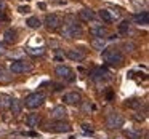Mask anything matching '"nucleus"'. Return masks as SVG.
Masks as SVG:
<instances>
[{"label": "nucleus", "mask_w": 149, "mask_h": 139, "mask_svg": "<svg viewBox=\"0 0 149 139\" xmlns=\"http://www.w3.org/2000/svg\"><path fill=\"white\" fill-rule=\"evenodd\" d=\"M39 8H40V10H45L47 5H45V3H39Z\"/></svg>", "instance_id": "obj_29"}, {"label": "nucleus", "mask_w": 149, "mask_h": 139, "mask_svg": "<svg viewBox=\"0 0 149 139\" xmlns=\"http://www.w3.org/2000/svg\"><path fill=\"white\" fill-rule=\"evenodd\" d=\"M27 53L32 55V56H40V55L45 53V50H43V48H27Z\"/></svg>", "instance_id": "obj_23"}, {"label": "nucleus", "mask_w": 149, "mask_h": 139, "mask_svg": "<svg viewBox=\"0 0 149 139\" xmlns=\"http://www.w3.org/2000/svg\"><path fill=\"white\" fill-rule=\"evenodd\" d=\"M10 110H11V113L13 115H18V113L21 112V109H23V104H21V101L19 99H15V98H11V101H10Z\"/></svg>", "instance_id": "obj_15"}, {"label": "nucleus", "mask_w": 149, "mask_h": 139, "mask_svg": "<svg viewBox=\"0 0 149 139\" xmlns=\"http://www.w3.org/2000/svg\"><path fill=\"white\" fill-rule=\"evenodd\" d=\"M45 102V94L43 93H31L26 96V106L29 109H36V107H40L42 104Z\"/></svg>", "instance_id": "obj_3"}, {"label": "nucleus", "mask_w": 149, "mask_h": 139, "mask_svg": "<svg viewBox=\"0 0 149 139\" xmlns=\"http://www.w3.org/2000/svg\"><path fill=\"white\" fill-rule=\"evenodd\" d=\"M10 71L13 72V74H23V72H31L32 71V66H31L29 62H26V61L18 59V61H13L10 64Z\"/></svg>", "instance_id": "obj_5"}, {"label": "nucleus", "mask_w": 149, "mask_h": 139, "mask_svg": "<svg viewBox=\"0 0 149 139\" xmlns=\"http://www.w3.org/2000/svg\"><path fill=\"white\" fill-rule=\"evenodd\" d=\"M68 115V110L64 109L63 106H56L52 109V112H50V117H52L53 120H64V117Z\"/></svg>", "instance_id": "obj_9"}, {"label": "nucleus", "mask_w": 149, "mask_h": 139, "mask_svg": "<svg viewBox=\"0 0 149 139\" xmlns=\"http://www.w3.org/2000/svg\"><path fill=\"white\" fill-rule=\"evenodd\" d=\"M7 55V46H5V43L0 42V56H5Z\"/></svg>", "instance_id": "obj_24"}, {"label": "nucleus", "mask_w": 149, "mask_h": 139, "mask_svg": "<svg viewBox=\"0 0 149 139\" xmlns=\"http://www.w3.org/2000/svg\"><path fill=\"white\" fill-rule=\"evenodd\" d=\"M91 109H93V106H91V104L90 102H87V104H84V110H85V112H90V110Z\"/></svg>", "instance_id": "obj_26"}, {"label": "nucleus", "mask_w": 149, "mask_h": 139, "mask_svg": "<svg viewBox=\"0 0 149 139\" xmlns=\"http://www.w3.org/2000/svg\"><path fill=\"white\" fill-rule=\"evenodd\" d=\"M107 75H109V72H107L106 69H103V67L95 69V71L91 72V78H95V80H101V78H106Z\"/></svg>", "instance_id": "obj_19"}, {"label": "nucleus", "mask_w": 149, "mask_h": 139, "mask_svg": "<svg viewBox=\"0 0 149 139\" xmlns=\"http://www.w3.org/2000/svg\"><path fill=\"white\" fill-rule=\"evenodd\" d=\"M123 122H125L123 117L120 115V113H117V112H111L109 115H107V118H106V125H107V128H111V129L122 128Z\"/></svg>", "instance_id": "obj_4"}, {"label": "nucleus", "mask_w": 149, "mask_h": 139, "mask_svg": "<svg viewBox=\"0 0 149 139\" xmlns=\"http://www.w3.org/2000/svg\"><path fill=\"white\" fill-rule=\"evenodd\" d=\"M66 55H68L69 59H72V61H75V62H80L85 59V53L80 51V50H68Z\"/></svg>", "instance_id": "obj_12"}, {"label": "nucleus", "mask_w": 149, "mask_h": 139, "mask_svg": "<svg viewBox=\"0 0 149 139\" xmlns=\"http://www.w3.org/2000/svg\"><path fill=\"white\" fill-rule=\"evenodd\" d=\"M0 21H7V16H5L3 11H0Z\"/></svg>", "instance_id": "obj_28"}, {"label": "nucleus", "mask_w": 149, "mask_h": 139, "mask_svg": "<svg viewBox=\"0 0 149 139\" xmlns=\"http://www.w3.org/2000/svg\"><path fill=\"white\" fill-rule=\"evenodd\" d=\"M55 72L59 78H63V80H68V82L74 80V72H72V69L68 67V66H58Z\"/></svg>", "instance_id": "obj_7"}, {"label": "nucleus", "mask_w": 149, "mask_h": 139, "mask_svg": "<svg viewBox=\"0 0 149 139\" xmlns=\"http://www.w3.org/2000/svg\"><path fill=\"white\" fill-rule=\"evenodd\" d=\"M61 35L66 39H74V37H80L82 35V29L77 23H74V16L69 15L64 19V24H61Z\"/></svg>", "instance_id": "obj_1"}, {"label": "nucleus", "mask_w": 149, "mask_h": 139, "mask_svg": "<svg viewBox=\"0 0 149 139\" xmlns=\"http://www.w3.org/2000/svg\"><path fill=\"white\" fill-rule=\"evenodd\" d=\"M90 32L93 34L95 37H104V35L107 34V30L104 29V27H103V24H101V26H93V27L90 29Z\"/></svg>", "instance_id": "obj_20"}, {"label": "nucleus", "mask_w": 149, "mask_h": 139, "mask_svg": "<svg viewBox=\"0 0 149 139\" xmlns=\"http://www.w3.org/2000/svg\"><path fill=\"white\" fill-rule=\"evenodd\" d=\"M50 129L55 133H68V131H71V125L66 123L64 120H56L55 123L50 125Z\"/></svg>", "instance_id": "obj_8"}, {"label": "nucleus", "mask_w": 149, "mask_h": 139, "mask_svg": "<svg viewBox=\"0 0 149 139\" xmlns=\"http://www.w3.org/2000/svg\"><path fill=\"white\" fill-rule=\"evenodd\" d=\"M100 18L104 23H114L119 18V13L116 11H109V10H100Z\"/></svg>", "instance_id": "obj_10"}, {"label": "nucleus", "mask_w": 149, "mask_h": 139, "mask_svg": "<svg viewBox=\"0 0 149 139\" xmlns=\"http://www.w3.org/2000/svg\"><path fill=\"white\" fill-rule=\"evenodd\" d=\"M106 43H107V40L104 37H93V40H91V46L95 50H100V51H103L106 48Z\"/></svg>", "instance_id": "obj_14"}, {"label": "nucleus", "mask_w": 149, "mask_h": 139, "mask_svg": "<svg viewBox=\"0 0 149 139\" xmlns=\"http://www.w3.org/2000/svg\"><path fill=\"white\" fill-rule=\"evenodd\" d=\"M18 11H19V13H29V11H31V8L26 5V7H19V8H18Z\"/></svg>", "instance_id": "obj_25"}, {"label": "nucleus", "mask_w": 149, "mask_h": 139, "mask_svg": "<svg viewBox=\"0 0 149 139\" xmlns=\"http://www.w3.org/2000/svg\"><path fill=\"white\" fill-rule=\"evenodd\" d=\"M5 8H7V3H5L3 0H0V11H3Z\"/></svg>", "instance_id": "obj_27"}, {"label": "nucleus", "mask_w": 149, "mask_h": 139, "mask_svg": "<svg viewBox=\"0 0 149 139\" xmlns=\"http://www.w3.org/2000/svg\"><path fill=\"white\" fill-rule=\"evenodd\" d=\"M26 24L31 27V29H37V27H40V26H42V21H40L37 16H31L29 19L26 21Z\"/></svg>", "instance_id": "obj_21"}, {"label": "nucleus", "mask_w": 149, "mask_h": 139, "mask_svg": "<svg viewBox=\"0 0 149 139\" xmlns=\"http://www.w3.org/2000/svg\"><path fill=\"white\" fill-rule=\"evenodd\" d=\"M128 29H130V23H128V19L122 21V23L119 24V32H120V34H127V32H128Z\"/></svg>", "instance_id": "obj_22"}, {"label": "nucleus", "mask_w": 149, "mask_h": 139, "mask_svg": "<svg viewBox=\"0 0 149 139\" xmlns=\"http://www.w3.org/2000/svg\"><path fill=\"white\" fill-rule=\"evenodd\" d=\"M0 74H2V71H0Z\"/></svg>", "instance_id": "obj_30"}, {"label": "nucleus", "mask_w": 149, "mask_h": 139, "mask_svg": "<svg viewBox=\"0 0 149 139\" xmlns=\"http://www.w3.org/2000/svg\"><path fill=\"white\" fill-rule=\"evenodd\" d=\"M101 56H103V61L107 62V64H111V66H120L123 62V55L116 48L104 50V51L101 53Z\"/></svg>", "instance_id": "obj_2"}, {"label": "nucleus", "mask_w": 149, "mask_h": 139, "mask_svg": "<svg viewBox=\"0 0 149 139\" xmlns=\"http://www.w3.org/2000/svg\"><path fill=\"white\" fill-rule=\"evenodd\" d=\"M63 24V19L58 16V15H47L45 18V27L48 30H56L59 26Z\"/></svg>", "instance_id": "obj_6"}, {"label": "nucleus", "mask_w": 149, "mask_h": 139, "mask_svg": "<svg viewBox=\"0 0 149 139\" xmlns=\"http://www.w3.org/2000/svg\"><path fill=\"white\" fill-rule=\"evenodd\" d=\"M133 19H135V23L139 24V26H148V24H149V13H148V11L136 13L135 16H133Z\"/></svg>", "instance_id": "obj_13"}, {"label": "nucleus", "mask_w": 149, "mask_h": 139, "mask_svg": "<svg viewBox=\"0 0 149 139\" xmlns=\"http://www.w3.org/2000/svg\"><path fill=\"white\" fill-rule=\"evenodd\" d=\"M79 16H80V19H82V21H87V23H90V21H93L95 13H93L91 10H88V8H84V10H80Z\"/></svg>", "instance_id": "obj_18"}, {"label": "nucleus", "mask_w": 149, "mask_h": 139, "mask_svg": "<svg viewBox=\"0 0 149 139\" xmlns=\"http://www.w3.org/2000/svg\"><path fill=\"white\" fill-rule=\"evenodd\" d=\"M39 123H40V117L37 115V113H29V115L26 117V125L31 126V128L39 126Z\"/></svg>", "instance_id": "obj_16"}, {"label": "nucleus", "mask_w": 149, "mask_h": 139, "mask_svg": "<svg viewBox=\"0 0 149 139\" xmlns=\"http://www.w3.org/2000/svg\"><path fill=\"white\" fill-rule=\"evenodd\" d=\"M80 99H82V96L77 91H71V93L64 94V98H63V101H64L66 104H72V106H74V104H79Z\"/></svg>", "instance_id": "obj_11"}, {"label": "nucleus", "mask_w": 149, "mask_h": 139, "mask_svg": "<svg viewBox=\"0 0 149 139\" xmlns=\"http://www.w3.org/2000/svg\"><path fill=\"white\" fill-rule=\"evenodd\" d=\"M3 37H5V42L7 43H15L18 40V32L15 29H7L3 34Z\"/></svg>", "instance_id": "obj_17"}]
</instances>
